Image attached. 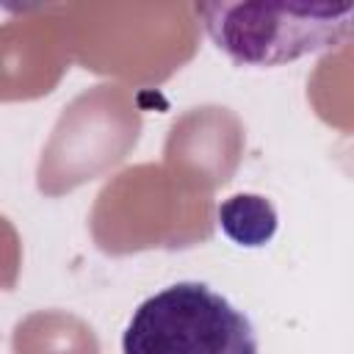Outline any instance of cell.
Segmentation results:
<instances>
[{
  "label": "cell",
  "instance_id": "obj_1",
  "mask_svg": "<svg viewBox=\"0 0 354 354\" xmlns=\"http://www.w3.org/2000/svg\"><path fill=\"white\" fill-rule=\"evenodd\" d=\"M210 41L235 66H279L343 44L351 36L354 3L329 0H243L196 3Z\"/></svg>",
  "mask_w": 354,
  "mask_h": 354
},
{
  "label": "cell",
  "instance_id": "obj_2",
  "mask_svg": "<svg viewBox=\"0 0 354 354\" xmlns=\"http://www.w3.org/2000/svg\"><path fill=\"white\" fill-rule=\"evenodd\" d=\"M122 354H260L249 318L205 282H174L141 301Z\"/></svg>",
  "mask_w": 354,
  "mask_h": 354
},
{
  "label": "cell",
  "instance_id": "obj_3",
  "mask_svg": "<svg viewBox=\"0 0 354 354\" xmlns=\"http://www.w3.org/2000/svg\"><path fill=\"white\" fill-rule=\"evenodd\" d=\"M224 232L241 246H263L277 230L274 207L254 194H238L218 210Z\"/></svg>",
  "mask_w": 354,
  "mask_h": 354
}]
</instances>
